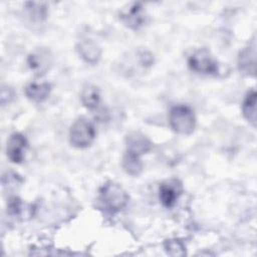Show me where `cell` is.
Here are the masks:
<instances>
[{"label":"cell","instance_id":"obj_1","mask_svg":"<svg viewBox=\"0 0 257 257\" xmlns=\"http://www.w3.org/2000/svg\"><path fill=\"white\" fill-rule=\"evenodd\" d=\"M99 199L104 207L112 213L119 212L128 203V195L117 183L108 181L99 190Z\"/></svg>","mask_w":257,"mask_h":257},{"label":"cell","instance_id":"obj_2","mask_svg":"<svg viewBox=\"0 0 257 257\" xmlns=\"http://www.w3.org/2000/svg\"><path fill=\"white\" fill-rule=\"evenodd\" d=\"M169 122L174 132L180 135H190L196 127V116L189 106L180 104L170 110Z\"/></svg>","mask_w":257,"mask_h":257},{"label":"cell","instance_id":"obj_3","mask_svg":"<svg viewBox=\"0 0 257 257\" xmlns=\"http://www.w3.org/2000/svg\"><path fill=\"white\" fill-rule=\"evenodd\" d=\"M95 138V130L93 124L86 118L80 117L76 119L69 131L70 144L77 149L87 148L92 144Z\"/></svg>","mask_w":257,"mask_h":257},{"label":"cell","instance_id":"obj_4","mask_svg":"<svg viewBox=\"0 0 257 257\" xmlns=\"http://www.w3.org/2000/svg\"><path fill=\"white\" fill-rule=\"evenodd\" d=\"M188 65L192 71L207 75H215L219 70L217 61L206 48H200L193 52L188 59Z\"/></svg>","mask_w":257,"mask_h":257},{"label":"cell","instance_id":"obj_5","mask_svg":"<svg viewBox=\"0 0 257 257\" xmlns=\"http://www.w3.org/2000/svg\"><path fill=\"white\" fill-rule=\"evenodd\" d=\"M183 185L180 180L176 178L169 179L163 182L159 187L160 202L164 207L172 208L183 194Z\"/></svg>","mask_w":257,"mask_h":257},{"label":"cell","instance_id":"obj_6","mask_svg":"<svg viewBox=\"0 0 257 257\" xmlns=\"http://www.w3.org/2000/svg\"><path fill=\"white\" fill-rule=\"evenodd\" d=\"M119 19L128 28L137 30L147 21V13L142 3L136 2L119 12Z\"/></svg>","mask_w":257,"mask_h":257},{"label":"cell","instance_id":"obj_7","mask_svg":"<svg viewBox=\"0 0 257 257\" xmlns=\"http://www.w3.org/2000/svg\"><path fill=\"white\" fill-rule=\"evenodd\" d=\"M27 149V140L26 138L19 134H12L7 141L6 154L7 158L15 164H20L23 162L25 157V151Z\"/></svg>","mask_w":257,"mask_h":257},{"label":"cell","instance_id":"obj_8","mask_svg":"<svg viewBox=\"0 0 257 257\" xmlns=\"http://www.w3.org/2000/svg\"><path fill=\"white\" fill-rule=\"evenodd\" d=\"M152 142L143 134L133 132L125 138V153L139 156L145 155L152 150Z\"/></svg>","mask_w":257,"mask_h":257},{"label":"cell","instance_id":"obj_9","mask_svg":"<svg viewBox=\"0 0 257 257\" xmlns=\"http://www.w3.org/2000/svg\"><path fill=\"white\" fill-rule=\"evenodd\" d=\"M256 45L253 41L252 44L245 47L238 56L239 70L246 75H255L256 66Z\"/></svg>","mask_w":257,"mask_h":257},{"label":"cell","instance_id":"obj_10","mask_svg":"<svg viewBox=\"0 0 257 257\" xmlns=\"http://www.w3.org/2000/svg\"><path fill=\"white\" fill-rule=\"evenodd\" d=\"M77 51L80 57L87 63L95 64L100 59L101 50L92 40H82L77 44Z\"/></svg>","mask_w":257,"mask_h":257},{"label":"cell","instance_id":"obj_11","mask_svg":"<svg viewBox=\"0 0 257 257\" xmlns=\"http://www.w3.org/2000/svg\"><path fill=\"white\" fill-rule=\"evenodd\" d=\"M26 96L35 102H41L45 100L51 91V85L47 82H30L25 86Z\"/></svg>","mask_w":257,"mask_h":257},{"label":"cell","instance_id":"obj_12","mask_svg":"<svg viewBox=\"0 0 257 257\" xmlns=\"http://www.w3.org/2000/svg\"><path fill=\"white\" fill-rule=\"evenodd\" d=\"M80 100L86 108H96L100 102V92L98 87L93 84L84 85L80 93Z\"/></svg>","mask_w":257,"mask_h":257},{"label":"cell","instance_id":"obj_13","mask_svg":"<svg viewBox=\"0 0 257 257\" xmlns=\"http://www.w3.org/2000/svg\"><path fill=\"white\" fill-rule=\"evenodd\" d=\"M256 96L255 89H251L247 92L242 103L243 116L254 126L256 125Z\"/></svg>","mask_w":257,"mask_h":257},{"label":"cell","instance_id":"obj_14","mask_svg":"<svg viewBox=\"0 0 257 257\" xmlns=\"http://www.w3.org/2000/svg\"><path fill=\"white\" fill-rule=\"evenodd\" d=\"M28 66L35 73H44V71L48 68V58L47 54L43 51H36L31 53L27 59Z\"/></svg>","mask_w":257,"mask_h":257},{"label":"cell","instance_id":"obj_15","mask_svg":"<svg viewBox=\"0 0 257 257\" xmlns=\"http://www.w3.org/2000/svg\"><path fill=\"white\" fill-rule=\"evenodd\" d=\"M121 165L125 173L131 176H139L143 171V163L141 161V157L128 153H125L122 157Z\"/></svg>","mask_w":257,"mask_h":257},{"label":"cell","instance_id":"obj_16","mask_svg":"<svg viewBox=\"0 0 257 257\" xmlns=\"http://www.w3.org/2000/svg\"><path fill=\"white\" fill-rule=\"evenodd\" d=\"M27 15L31 20L41 22L47 16V8L44 3L39 2H27L26 3Z\"/></svg>","mask_w":257,"mask_h":257},{"label":"cell","instance_id":"obj_17","mask_svg":"<svg viewBox=\"0 0 257 257\" xmlns=\"http://www.w3.org/2000/svg\"><path fill=\"white\" fill-rule=\"evenodd\" d=\"M165 250L171 256H183L186 254L185 245L177 239H170L165 242Z\"/></svg>","mask_w":257,"mask_h":257},{"label":"cell","instance_id":"obj_18","mask_svg":"<svg viewBox=\"0 0 257 257\" xmlns=\"http://www.w3.org/2000/svg\"><path fill=\"white\" fill-rule=\"evenodd\" d=\"M24 210H25L24 205L19 198L13 197V198L9 199L8 204H7V212L9 215L14 216V217L21 216L23 214Z\"/></svg>","mask_w":257,"mask_h":257}]
</instances>
